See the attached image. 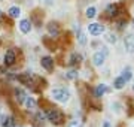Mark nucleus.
Returning a JSON list of instances; mask_svg holds the SVG:
<instances>
[{"mask_svg": "<svg viewBox=\"0 0 134 127\" xmlns=\"http://www.w3.org/2000/svg\"><path fill=\"white\" fill-rule=\"evenodd\" d=\"M45 117L48 118L49 121H52L54 124H61L63 123V120H64V117H63V114L58 111V109H49L48 112H46V115Z\"/></svg>", "mask_w": 134, "mask_h": 127, "instance_id": "nucleus-1", "label": "nucleus"}, {"mask_svg": "<svg viewBox=\"0 0 134 127\" xmlns=\"http://www.w3.org/2000/svg\"><path fill=\"white\" fill-rule=\"evenodd\" d=\"M51 94H52V97L55 100H58V102H67L69 97H70V93L67 91L66 88H55V90H52Z\"/></svg>", "mask_w": 134, "mask_h": 127, "instance_id": "nucleus-2", "label": "nucleus"}, {"mask_svg": "<svg viewBox=\"0 0 134 127\" xmlns=\"http://www.w3.org/2000/svg\"><path fill=\"white\" fill-rule=\"evenodd\" d=\"M88 31H90V34H92V36H98V34H101L103 31H104V27L101 24H90L88 25Z\"/></svg>", "mask_w": 134, "mask_h": 127, "instance_id": "nucleus-3", "label": "nucleus"}, {"mask_svg": "<svg viewBox=\"0 0 134 127\" xmlns=\"http://www.w3.org/2000/svg\"><path fill=\"white\" fill-rule=\"evenodd\" d=\"M124 45H125V49H127L128 52H133L134 51V34H128V36L125 38Z\"/></svg>", "mask_w": 134, "mask_h": 127, "instance_id": "nucleus-4", "label": "nucleus"}, {"mask_svg": "<svg viewBox=\"0 0 134 127\" xmlns=\"http://www.w3.org/2000/svg\"><path fill=\"white\" fill-rule=\"evenodd\" d=\"M14 63H15V51L14 49H9L5 54V64L6 66H12Z\"/></svg>", "mask_w": 134, "mask_h": 127, "instance_id": "nucleus-5", "label": "nucleus"}, {"mask_svg": "<svg viewBox=\"0 0 134 127\" xmlns=\"http://www.w3.org/2000/svg\"><path fill=\"white\" fill-rule=\"evenodd\" d=\"M104 59H106L104 52H96L94 54V57H92V61H94L96 66H101V64L104 63Z\"/></svg>", "mask_w": 134, "mask_h": 127, "instance_id": "nucleus-6", "label": "nucleus"}, {"mask_svg": "<svg viewBox=\"0 0 134 127\" xmlns=\"http://www.w3.org/2000/svg\"><path fill=\"white\" fill-rule=\"evenodd\" d=\"M42 67H45L46 70H52L54 69V60L51 59V57H43L42 59Z\"/></svg>", "mask_w": 134, "mask_h": 127, "instance_id": "nucleus-7", "label": "nucleus"}, {"mask_svg": "<svg viewBox=\"0 0 134 127\" xmlns=\"http://www.w3.org/2000/svg\"><path fill=\"white\" fill-rule=\"evenodd\" d=\"M18 81L21 84H24V85H27V87H30L31 85V76H30V73H23V75H18Z\"/></svg>", "mask_w": 134, "mask_h": 127, "instance_id": "nucleus-8", "label": "nucleus"}, {"mask_svg": "<svg viewBox=\"0 0 134 127\" xmlns=\"http://www.w3.org/2000/svg\"><path fill=\"white\" fill-rule=\"evenodd\" d=\"M46 27H48V31H49V34H51V36H54V38H55V36H58V33H60V29H58V24H57V23H49Z\"/></svg>", "mask_w": 134, "mask_h": 127, "instance_id": "nucleus-9", "label": "nucleus"}, {"mask_svg": "<svg viewBox=\"0 0 134 127\" xmlns=\"http://www.w3.org/2000/svg\"><path fill=\"white\" fill-rule=\"evenodd\" d=\"M19 30L23 31V33H29L30 30H31V23L29 20H23L19 23Z\"/></svg>", "mask_w": 134, "mask_h": 127, "instance_id": "nucleus-10", "label": "nucleus"}, {"mask_svg": "<svg viewBox=\"0 0 134 127\" xmlns=\"http://www.w3.org/2000/svg\"><path fill=\"white\" fill-rule=\"evenodd\" d=\"M106 14H107L109 18L116 17V15H118V6H116V5H109V6H107V9H106Z\"/></svg>", "mask_w": 134, "mask_h": 127, "instance_id": "nucleus-11", "label": "nucleus"}, {"mask_svg": "<svg viewBox=\"0 0 134 127\" xmlns=\"http://www.w3.org/2000/svg\"><path fill=\"white\" fill-rule=\"evenodd\" d=\"M15 96H16L15 99H16V102H18V103H23L25 100V97H27L25 93L21 90V88H16V90H15Z\"/></svg>", "mask_w": 134, "mask_h": 127, "instance_id": "nucleus-12", "label": "nucleus"}, {"mask_svg": "<svg viewBox=\"0 0 134 127\" xmlns=\"http://www.w3.org/2000/svg\"><path fill=\"white\" fill-rule=\"evenodd\" d=\"M107 91V87H106L104 84H100V85H97L96 88V97H103V94Z\"/></svg>", "mask_w": 134, "mask_h": 127, "instance_id": "nucleus-13", "label": "nucleus"}, {"mask_svg": "<svg viewBox=\"0 0 134 127\" xmlns=\"http://www.w3.org/2000/svg\"><path fill=\"white\" fill-rule=\"evenodd\" d=\"M8 14H9L10 18H18L19 15H21V9H19L18 6H12V8L9 9V12H8Z\"/></svg>", "mask_w": 134, "mask_h": 127, "instance_id": "nucleus-14", "label": "nucleus"}, {"mask_svg": "<svg viewBox=\"0 0 134 127\" xmlns=\"http://www.w3.org/2000/svg\"><path fill=\"white\" fill-rule=\"evenodd\" d=\"M81 60H82V57L79 55V54H73L72 57H70V60H69V64H70V66L79 64V63H81Z\"/></svg>", "mask_w": 134, "mask_h": 127, "instance_id": "nucleus-15", "label": "nucleus"}, {"mask_svg": "<svg viewBox=\"0 0 134 127\" xmlns=\"http://www.w3.org/2000/svg\"><path fill=\"white\" fill-rule=\"evenodd\" d=\"M25 106L29 108V109H34L36 108V100H34L33 97H25Z\"/></svg>", "mask_w": 134, "mask_h": 127, "instance_id": "nucleus-16", "label": "nucleus"}, {"mask_svg": "<svg viewBox=\"0 0 134 127\" xmlns=\"http://www.w3.org/2000/svg\"><path fill=\"white\" fill-rule=\"evenodd\" d=\"M2 126L3 127H14L15 123H14V118L12 117H6L3 121H2Z\"/></svg>", "mask_w": 134, "mask_h": 127, "instance_id": "nucleus-17", "label": "nucleus"}, {"mask_svg": "<svg viewBox=\"0 0 134 127\" xmlns=\"http://www.w3.org/2000/svg\"><path fill=\"white\" fill-rule=\"evenodd\" d=\"M113 85H115V88H118V90H119V88H122V87L125 85L124 78H122V76H119V78H116V79H115V82H113Z\"/></svg>", "mask_w": 134, "mask_h": 127, "instance_id": "nucleus-18", "label": "nucleus"}, {"mask_svg": "<svg viewBox=\"0 0 134 127\" xmlns=\"http://www.w3.org/2000/svg\"><path fill=\"white\" fill-rule=\"evenodd\" d=\"M96 8H94V6H91V8H88V9H86V17H88V18H94V17H96Z\"/></svg>", "mask_w": 134, "mask_h": 127, "instance_id": "nucleus-19", "label": "nucleus"}, {"mask_svg": "<svg viewBox=\"0 0 134 127\" xmlns=\"http://www.w3.org/2000/svg\"><path fill=\"white\" fill-rule=\"evenodd\" d=\"M121 76L124 78V81H125V82H127V81H130V79H131V70H130V69H127V70H124Z\"/></svg>", "mask_w": 134, "mask_h": 127, "instance_id": "nucleus-20", "label": "nucleus"}, {"mask_svg": "<svg viewBox=\"0 0 134 127\" xmlns=\"http://www.w3.org/2000/svg\"><path fill=\"white\" fill-rule=\"evenodd\" d=\"M69 127H81V121L79 120H73L69 123Z\"/></svg>", "mask_w": 134, "mask_h": 127, "instance_id": "nucleus-21", "label": "nucleus"}, {"mask_svg": "<svg viewBox=\"0 0 134 127\" xmlns=\"http://www.w3.org/2000/svg\"><path fill=\"white\" fill-rule=\"evenodd\" d=\"M67 78H70V79L77 78V72H75V70H72V72H69V73H67Z\"/></svg>", "mask_w": 134, "mask_h": 127, "instance_id": "nucleus-22", "label": "nucleus"}, {"mask_svg": "<svg viewBox=\"0 0 134 127\" xmlns=\"http://www.w3.org/2000/svg\"><path fill=\"white\" fill-rule=\"evenodd\" d=\"M109 42H113V44L116 42V36L115 34H109Z\"/></svg>", "mask_w": 134, "mask_h": 127, "instance_id": "nucleus-23", "label": "nucleus"}, {"mask_svg": "<svg viewBox=\"0 0 134 127\" xmlns=\"http://www.w3.org/2000/svg\"><path fill=\"white\" fill-rule=\"evenodd\" d=\"M79 42H81V44L82 45H83V44H85V36H83V34H79Z\"/></svg>", "mask_w": 134, "mask_h": 127, "instance_id": "nucleus-24", "label": "nucleus"}, {"mask_svg": "<svg viewBox=\"0 0 134 127\" xmlns=\"http://www.w3.org/2000/svg\"><path fill=\"white\" fill-rule=\"evenodd\" d=\"M103 127H110V124H109V121H104V124H103Z\"/></svg>", "mask_w": 134, "mask_h": 127, "instance_id": "nucleus-25", "label": "nucleus"}, {"mask_svg": "<svg viewBox=\"0 0 134 127\" xmlns=\"http://www.w3.org/2000/svg\"><path fill=\"white\" fill-rule=\"evenodd\" d=\"M0 15H2V12H0Z\"/></svg>", "mask_w": 134, "mask_h": 127, "instance_id": "nucleus-26", "label": "nucleus"}, {"mask_svg": "<svg viewBox=\"0 0 134 127\" xmlns=\"http://www.w3.org/2000/svg\"><path fill=\"white\" fill-rule=\"evenodd\" d=\"M133 23H134V21H133Z\"/></svg>", "mask_w": 134, "mask_h": 127, "instance_id": "nucleus-27", "label": "nucleus"}]
</instances>
